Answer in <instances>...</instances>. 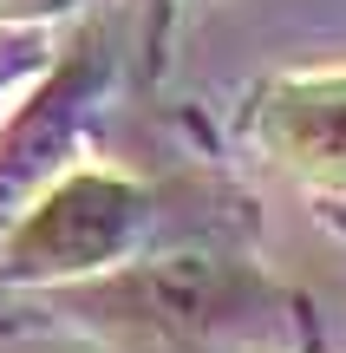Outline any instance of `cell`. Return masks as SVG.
I'll return each instance as SVG.
<instances>
[{
	"label": "cell",
	"mask_w": 346,
	"mask_h": 353,
	"mask_svg": "<svg viewBox=\"0 0 346 353\" xmlns=\"http://www.w3.org/2000/svg\"><path fill=\"white\" fill-rule=\"evenodd\" d=\"M33 72H39V46H26V39H0V105H7Z\"/></svg>",
	"instance_id": "cell-4"
},
{
	"label": "cell",
	"mask_w": 346,
	"mask_h": 353,
	"mask_svg": "<svg viewBox=\"0 0 346 353\" xmlns=\"http://www.w3.org/2000/svg\"><path fill=\"white\" fill-rule=\"evenodd\" d=\"M144 236V190L111 170H65L46 183L7 236V268L20 281H65L111 268Z\"/></svg>",
	"instance_id": "cell-1"
},
{
	"label": "cell",
	"mask_w": 346,
	"mask_h": 353,
	"mask_svg": "<svg viewBox=\"0 0 346 353\" xmlns=\"http://www.w3.org/2000/svg\"><path fill=\"white\" fill-rule=\"evenodd\" d=\"M255 131L274 164L307 183H346V72H294L261 99Z\"/></svg>",
	"instance_id": "cell-2"
},
{
	"label": "cell",
	"mask_w": 346,
	"mask_h": 353,
	"mask_svg": "<svg viewBox=\"0 0 346 353\" xmlns=\"http://www.w3.org/2000/svg\"><path fill=\"white\" fill-rule=\"evenodd\" d=\"M65 7H78V0H0V26H33V20H52Z\"/></svg>",
	"instance_id": "cell-5"
},
{
	"label": "cell",
	"mask_w": 346,
	"mask_h": 353,
	"mask_svg": "<svg viewBox=\"0 0 346 353\" xmlns=\"http://www.w3.org/2000/svg\"><path fill=\"white\" fill-rule=\"evenodd\" d=\"M91 85H98V59L78 52V59H65L59 72L39 85V99H26V112L0 131V210H20L26 190H39L52 176L65 138H72L78 118H85Z\"/></svg>",
	"instance_id": "cell-3"
}]
</instances>
